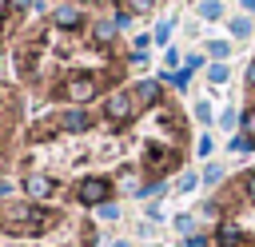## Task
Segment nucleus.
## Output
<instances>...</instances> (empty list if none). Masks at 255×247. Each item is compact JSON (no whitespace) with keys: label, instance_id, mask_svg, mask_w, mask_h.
I'll return each instance as SVG.
<instances>
[{"label":"nucleus","instance_id":"f257e3e1","mask_svg":"<svg viewBox=\"0 0 255 247\" xmlns=\"http://www.w3.org/2000/svg\"><path fill=\"white\" fill-rule=\"evenodd\" d=\"M0 247H96V223L44 199H0Z\"/></svg>","mask_w":255,"mask_h":247},{"label":"nucleus","instance_id":"f03ea898","mask_svg":"<svg viewBox=\"0 0 255 247\" xmlns=\"http://www.w3.org/2000/svg\"><path fill=\"white\" fill-rule=\"evenodd\" d=\"M16 100L0 88V167L8 163V155H12V135H16Z\"/></svg>","mask_w":255,"mask_h":247},{"label":"nucleus","instance_id":"7ed1b4c3","mask_svg":"<svg viewBox=\"0 0 255 247\" xmlns=\"http://www.w3.org/2000/svg\"><path fill=\"white\" fill-rule=\"evenodd\" d=\"M52 24H56V28H68V32H80V28H84V12H80V4H56Z\"/></svg>","mask_w":255,"mask_h":247},{"label":"nucleus","instance_id":"20e7f679","mask_svg":"<svg viewBox=\"0 0 255 247\" xmlns=\"http://www.w3.org/2000/svg\"><path fill=\"white\" fill-rule=\"evenodd\" d=\"M247 92H251V104H255V60L247 64Z\"/></svg>","mask_w":255,"mask_h":247},{"label":"nucleus","instance_id":"39448f33","mask_svg":"<svg viewBox=\"0 0 255 247\" xmlns=\"http://www.w3.org/2000/svg\"><path fill=\"white\" fill-rule=\"evenodd\" d=\"M203 16H207V20H215V16H219V4H215V0H207V4H203Z\"/></svg>","mask_w":255,"mask_h":247},{"label":"nucleus","instance_id":"423d86ee","mask_svg":"<svg viewBox=\"0 0 255 247\" xmlns=\"http://www.w3.org/2000/svg\"><path fill=\"white\" fill-rule=\"evenodd\" d=\"M128 4H131V12H147L155 0H128Z\"/></svg>","mask_w":255,"mask_h":247},{"label":"nucleus","instance_id":"0eeeda50","mask_svg":"<svg viewBox=\"0 0 255 247\" xmlns=\"http://www.w3.org/2000/svg\"><path fill=\"white\" fill-rule=\"evenodd\" d=\"M28 4H32V0H12V8H16V12H24Z\"/></svg>","mask_w":255,"mask_h":247}]
</instances>
